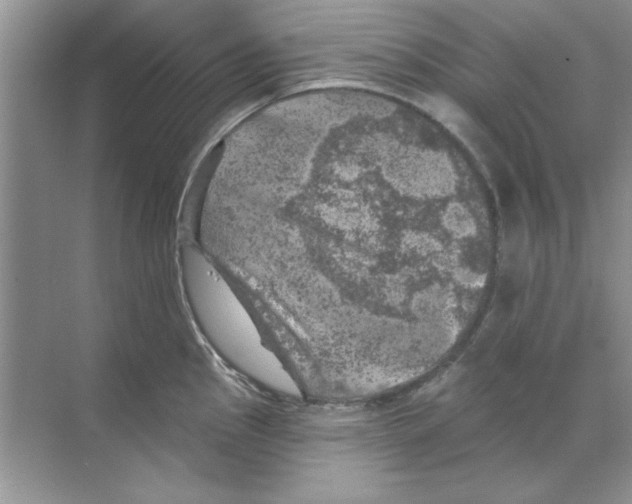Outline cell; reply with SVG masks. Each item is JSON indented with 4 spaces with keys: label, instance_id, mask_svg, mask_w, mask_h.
I'll return each mask as SVG.
<instances>
[{
    "label": "cell",
    "instance_id": "cell-1",
    "mask_svg": "<svg viewBox=\"0 0 632 504\" xmlns=\"http://www.w3.org/2000/svg\"><path fill=\"white\" fill-rule=\"evenodd\" d=\"M181 268L192 310L213 346L244 373L275 372L278 359L211 259L198 248L185 246Z\"/></svg>",
    "mask_w": 632,
    "mask_h": 504
}]
</instances>
